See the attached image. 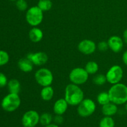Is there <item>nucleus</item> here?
<instances>
[{
  "label": "nucleus",
  "mask_w": 127,
  "mask_h": 127,
  "mask_svg": "<svg viewBox=\"0 0 127 127\" xmlns=\"http://www.w3.org/2000/svg\"><path fill=\"white\" fill-rule=\"evenodd\" d=\"M29 60L33 63L34 65L42 66L48 62V57L47 53L43 52H38L36 53H29L27 55Z\"/></svg>",
  "instance_id": "obj_11"
},
{
  "label": "nucleus",
  "mask_w": 127,
  "mask_h": 127,
  "mask_svg": "<svg viewBox=\"0 0 127 127\" xmlns=\"http://www.w3.org/2000/svg\"><path fill=\"white\" fill-rule=\"evenodd\" d=\"M123 37H124V42H125L127 45V29L124 31V34H123Z\"/></svg>",
  "instance_id": "obj_31"
},
{
  "label": "nucleus",
  "mask_w": 127,
  "mask_h": 127,
  "mask_svg": "<svg viewBox=\"0 0 127 127\" xmlns=\"http://www.w3.org/2000/svg\"><path fill=\"white\" fill-rule=\"evenodd\" d=\"M97 101L100 105H104L110 102V97L108 92H101L97 97Z\"/></svg>",
  "instance_id": "obj_20"
},
{
  "label": "nucleus",
  "mask_w": 127,
  "mask_h": 127,
  "mask_svg": "<svg viewBox=\"0 0 127 127\" xmlns=\"http://www.w3.org/2000/svg\"><path fill=\"white\" fill-rule=\"evenodd\" d=\"M89 75L84 68L78 67L71 71L69 78L73 84L79 86L86 83L89 78Z\"/></svg>",
  "instance_id": "obj_7"
},
{
  "label": "nucleus",
  "mask_w": 127,
  "mask_h": 127,
  "mask_svg": "<svg viewBox=\"0 0 127 127\" xmlns=\"http://www.w3.org/2000/svg\"><path fill=\"white\" fill-rule=\"evenodd\" d=\"M96 105L92 99H84L78 105L77 112L79 116L82 117H88L93 115L95 111Z\"/></svg>",
  "instance_id": "obj_6"
},
{
  "label": "nucleus",
  "mask_w": 127,
  "mask_h": 127,
  "mask_svg": "<svg viewBox=\"0 0 127 127\" xmlns=\"http://www.w3.org/2000/svg\"><path fill=\"white\" fill-rule=\"evenodd\" d=\"M9 1H17V0H9Z\"/></svg>",
  "instance_id": "obj_34"
},
{
  "label": "nucleus",
  "mask_w": 127,
  "mask_h": 127,
  "mask_svg": "<svg viewBox=\"0 0 127 127\" xmlns=\"http://www.w3.org/2000/svg\"><path fill=\"white\" fill-rule=\"evenodd\" d=\"M52 120H53V117H52V114H49V113H43L42 115H40L39 122L43 127L52 124Z\"/></svg>",
  "instance_id": "obj_21"
},
{
  "label": "nucleus",
  "mask_w": 127,
  "mask_h": 127,
  "mask_svg": "<svg viewBox=\"0 0 127 127\" xmlns=\"http://www.w3.org/2000/svg\"><path fill=\"white\" fill-rule=\"evenodd\" d=\"M7 88L10 93L19 94L21 91L20 82L16 79H12L7 83Z\"/></svg>",
  "instance_id": "obj_18"
},
{
  "label": "nucleus",
  "mask_w": 127,
  "mask_h": 127,
  "mask_svg": "<svg viewBox=\"0 0 127 127\" xmlns=\"http://www.w3.org/2000/svg\"><path fill=\"white\" fill-rule=\"evenodd\" d=\"M106 78L107 82L111 84L119 83L124 76V70L119 65H114L107 72Z\"/></svg>",
  "instance_id": "obj_8"
},
{
  "label": "nucleus",
  "mask_w": 127,
  "mask_h": 127,
  "mask_svg": "<svg viewBox=\"0 0 127 127\" xmlns=\"http://www.w3.org/2000/svg\"><path fill=\"white\" fill-rule=\"evenodd\" d=\"M53 120L55 122V124H57V125H60V124H62L63 122L64 119H63L62 115H56V116L53 119Z\"/></svg>",
  "instance_id": "obj_29"
},
{
  "label": "nucleus",
  "mask_w": 127,
  "mask_h": 127,
  "mask_svg": "<svg viewBox=\"0 0 127 127\" xmlns=\"http://www.w3.org/2000/svg\"><path fill=\"white\" fill-rule=\"evenodd\" d=\"M69 104L64 98L58 99L53 105V112L56 115H63L67 110Z\"/></svg>",
  "instance_id": "obj_13"
},
{
  "label": "nucleus",
  "mask_w": 127,
  "mask_h": 127,
  "mask_svg": "<svg viewBox=\"0 0 127 127\" xmlns=\"http://www.w3.org/2000/svg\"><path fill=\"white\" fill-rule=\"evenodd\" d=\"M84 92L79 86L73 83L66 86L64 90V99L69 105H78L84 99Z\"/></svg>",
  "instance_id": "obj_1"
},
{
  "label": "nucleus",
  "mask_w": 127,
  "mask_h": 127,
  "mask_svg": "<svg viewBox=\"0 0 127 127\" xmlns=\"http://www.w3.org/2000/svg\"><path fill=\"white\" fill-rule=\"evenodd\" d=\"M109 48L115 53L121 52L124 47V40L121 37L117 35L111 36L108 40Z\"/></svg>",
  "instance_id": "obj_12"
},
{
  "label": "nucleus",
  "mask_w": 127,
  "mask_h": 127,
  "mask_svg": "<svg viewBox=\"0 0 127 127\" xmlns=\"http://www.w3.org/2000/svg\"><path fill=\"white\" fill-rule=\"evenodd\" d=\"M122 60H123V62L124 63V64H125L126 66H127V50L125 51V52L124 53V54H123Z\"/></svg>",
  "instance_id": "obj_30"
},
{
  "label": "nucleus",
  "mask_w": 127,
  "mask_h": 127,
  "mask_svg": "<svg viewBox=\"0 0 127 127\" xmlns=\"http://www.w3.org/2000/svg\"><path fill=\"white\" fill-rule=\"evenodd\" d=\"M44 127H59V126L56 124H50L48 125H46Z\"/></svg>",
  "instance_id": "obj_32"
},
{
  "label": "nucleus",
  "mask_w": 127,
  "mask_h": 127,
  "mask_svg": "<svg viewBox=\"0 0 127 127\" xmlns=\"http://www.w3.org/2000/svg\"><path fill=\"white\" fill-rule=\"evenodd\" d=\"M36 82L41 86H51L53 81V75L50 69L42 68L38 69L35 73Z\"/></svg>",
  "instance_id": "obj_5"
},
{
  "label": "nucleus",
  "mask_w": 127,
  "mask_h": 127,
  "mask_svg": "<svg viewBox=\"0 0 127 127\" xmlns=\"http://www.w3.org/2000/svg\"><path fill=\"white\" fill-rule=\"evenodd\" d=\"M30 40L33 43H37L42 40L43 37V33L41 29L37 27H33L29 32Z\"/></svg>",
  "instance_id": "obj_15"
},
{
  "label": "nucleus",
  "mask_w": 127,
  "mask_h": 127,
  "mask_svg": "<svg viewBox=\"0 0 127 127\" xmlns=\"http://www.w3.org/2000/svg\"><path fill=\"white\" fill-rule=\"evenodd\" d=\"M7 79L4 73L0 72V88H3L7 84Z\"/></svg>",
  "instance_id": "obj_27"
},
{
  "label": "nucleus",
  "mask_w": 127,
  "mask_h": 127,
  "mask_svg": "<svg viewBox=\"0 0 127 127\" xmlns=\"http://www.w3.org/2000/svg\"><path fill=\"white\" fill-rule=\"evenodd\" d=\"M43 11L37 6L30 7L26 12V21L30 26L32 27H37L43 21Z\"/></svg>",
  "instance_id": "obj_4"
},
{
  "label": "nucleus",
  "mask_w": 127,
  "mask_h": 127,
  "mask_svg": "<svg viewBox=\"0 0 127 127\" xmlns=\"http://www.w3.org/2000/svg\"><path fill=\"white\" fill-rule=\"evenodd\" d=\"M84 69L89 74H94L99 70V65L95 62L91 61L86 63Z\"/></svg>",
  "instance_id": "obj_19"
},
{
  "label": "nucleus",
  "mask_w": 127,
  "mask_h": 127,
  "mask_svg": "<svg viewBox=\"0 0 127 127\" xmlns=\"http://www.w3.org/2000/svg\"><path fill=\"white\" fill-rule=\"evenodd\" d=\"M9 61V55L8 53L4 50H0V66L7 64Z\"/></svg>",
  "instance_id": "obj_25"
},
{
  "label": "nucleus",
  "mask_w": 127,
  "mask_h": 127,
  "mask_svg": "<svg viewBox=\"0 0 127 127\" xmlns=\"http://www.w3.org/2000/svg\"><path fill=\"white\" fill-rule=\"evenodd\" d=\"M97 47L100 51L105 52V51H106L109 48V45H108L107 42H105V41H102V42H99L97 45Z\"/></svg>",
  "instance_id": "obj_28"
},
{
  "label": "nucleus",
  "mask_w": 127,
  "mask_h": 127,
  "mask_svg": "<svg viewBox=\"0 0 127 127\" xmlns=\"http://www.w3.org/2000/svg\"><path fill=\"white\" fill-rule=\"evenodd\" d=\"M21 100L18 94L10 93L4 97L1 101V107L4 111L12 112L17 110L21 105Z\"/></svg>",
  "instance_id": "obj_3"
},
{
  "label": "nucleus",
  "mask_w": 127,
  "mask_h": 127,
  "mask_svg": "<svg viewBox=\"0 0 127 127\" xmlns=\"http://www.w3.org/2000/svg\"><path fill=\"white\" fill-rule=\"evenodd\" d=\"M108 93L110 102L116 105H122L127 102V86L123 83L113 84Z\"/></svg>",
  "instance_id": "obj_2"
},
{
  "label": "nucleus",
  "mask_w": 127,
  "mask_h": 127,
  "mask_svg": "<svg viewBox=\"0 0 127 127\" xmlns=\"http://www.w3.org/2000/svg\"><path fill=\"white\" fill-rule=\"evenodd\" d=\"M107 81L106 76L102 74H97L93 78V83L95 84L98 86H102L103 84H105V83Z\"/></svg>",
  "instance_id": "obj_24"
},
{
  "label": "nucleus",
  "mask_w": 127,
  "mask_h": 127,
  "mask_svg": "<svg viewBox=\"0 0 127 127\" xmlns=\"http://www.w3.org/2000/svg\"><path fill=\"white\" fill-rule=\"evenodd\" d=\"M99 127H115V122L112 117L105 116L100 120Z\"/></svg>",
  "instance_id": "obj_22"
},
{
  "label": "nucleus",
  "mask_w": 127,
  "mask_h": 127,
  "mask_svg": "<svg viewBox=\"0 0 127 127\" xmlns=\"http://www.w3.org/2000/svg\"><path fill=\"white\" fill-rule=\"evenodd\" d=\"M54 95V90L51 86L43 87L40 91V97L42 100L49 101L52 100Z\"/></svg>",
  "instance_id": "obj_17"
},
{
  "label": "nucleus",
  "mask_w": 127,
  "mask_h": 127,
  "mask_svg": "<svg viewBox=\"0 0 127 127\" xmlns=\"http://www.w3.org/2000/svg\"><path fill=\"white\" fill-rule=\"evenodd\" d=\"M125 110H126L127 111V102L126 103H125Z\"/></svg>",
  "instance_id": "obj_33"
},
{
  "label": "nucleus",
  "mask_w": 127,
  "mask_h": 127,
  "mask_svg": "<svg viewBox=\"0 0 127 127\" xmlns=\"http://www.w3.org/2000/svg\"><path fill=\"white\" fill-rule=\"evenodd\" d=\"M117 111V105L111 102L105 105H102V113L105 116L112 117L115 115Z\"/></svg>",
  "instance_id": "obj_16"
},
{
  "label": "nucleus",
  "mask_w": 127,
  "mask_h": 127,
  "mask_svg": "<svg viewBox=\"0 0 127 127\" xmlns=\"http://www.w3.org/2000/svg\"><path fill=\"white\" fill-rule=\"evenodd\" d=\"M22 124L24 127H35L40 122V115L35 110H28L22 115Z\"/></svg>",
  "instance_id": "obj_9"
},
{
  "label": "nucleus",
  "mask_w": 127,
  "mask_h": 127,
  "mask_svg": "<svg viewBox=\"0 0 127 127\" xmlns=\"http://www.w3.org/2000/svg\"><path fill=\"white\" fill-rule=\"evenodd\" d=\"M33 65L34 64H33V63L27 57L21 58L17 63V66L20 70L24 73H29L32 71L33 70Z\"/></svg>",
  "instance_id": "obj_14"
},
{
  "label": "nucleus",
  "mask_w": 127,
  "mask_h": 127,
  "mask_svg": "<svg viewBox=\"0 0 127 127\" xmlns=\"http://www.w3.org/2000/svg\"><path fill=\"white\" fill-rule=\"evenodd\" d=\"M52 5L53 4L51 0H39L37 4V6L43 12L50 10L52 7Z\"/></svg>",
  "instance_id": "obj_23"
},
{
  "label": "nucleus",
  "mask_w": 127,
  "mask_h": 127,
  "mask_svg": "<svg viewBox=\"0 0 127 127\" xmlns=\"http://www.w3.org/2000/svg\"><path fill=\"white\" fill-rule=\"evenodd\" d=\"M16 6L17 9L21 11H26L28 7V4L26 0H17L16 2Z\"/></svg>",
  "instance_id": "obj_26"
},
{
  "label": "nucleus",
  "mask_w": 127,
  "mask_h": 127,
  "mask_svg": "<svg viewBox=\"0 0 127 127\" xmlns=\"http://www.w3.org/2000/svg\"><path fill=\"white\" fill-rule=\"evenodd\" d=\"M97 48L95 42L91 40L84 39L81 41L78 46L79 52L84 55H91L94 53Z\"/></svg>",
  "instance_id": "obj_10"
}]
</instances>
